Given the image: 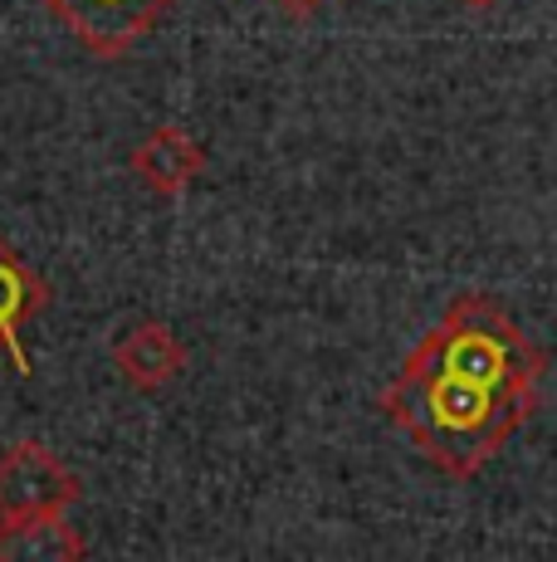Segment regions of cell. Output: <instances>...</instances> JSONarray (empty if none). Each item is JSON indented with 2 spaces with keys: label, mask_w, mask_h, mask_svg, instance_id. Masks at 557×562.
Listing matches in <instances>:
<instances>
[{
  "label": "cell",
  "mask_w": 557,
  "mask_h": 562,
  "mask_svg": "<svg viewBox=\"0 0 557 562\" xmlns=\"http://www.w3.org/2000/svg\"><path fill=\"white\" fill-rule=\"evenodd\" d=\"M79 40L93 59H127L157 25L177 10V0H35Z\"/></svg>",
  "instance_id": "cell-3"
},
{
  "label": "cell",
  "mask_w": 557,
  "mask_h": 562,
  "mask_svg": "<svg viewBox=\"0 0 557 562\" xmlns=\"http://www.w3.org/2000/svg\"><path fill=\"white\" fill-rule=\"evenodd\" d=\"M83 553L89 543L64 514L0 518V562H79Z\"/></svg>",
  "instance_id": "cell-8"
},
{
  "label": "cell",
  "mask_w": 557,
  "mask_h": 562,
  "mask_svg": "<svg viewBox=\"0 0 557 562\" xmlns=\"http://www.w3.org/2000/svg\"><path fill=\"white\" fill-rule=\"evenodd\" d=\"M206 143L196 133H186L181 123H157L143 143L127 153V171L137 177V187L152 191L157 201H177L191 181L206 171Z\"/></svg>",
  "instance_id": "cell-6"
},
{
  "label": "cell",
  "mask_w": 557,
  "mask_h": 562,
  "mask_svg": "<svg viewBox=\"0 0 557 562\" xmlns=\"http://www.w3.org/2000/svg\"><path fill=\"white\" fill-rule=\"evenodd\" d=\"M83 499V480L45 440H15L0 456V518L69 514Z\"/></svg>",
  "instance_id": "cell-4"
},
{
  "label": "cell",
  "mask_w": 557,
  "mask_h": 562,
  "mask_svg": "<svg viewBox=\"0 0 557 562\" xmlns=\"http://www.w3.org/2000/svg\"><path fill=\"white\" fill-rule=\"evenodd\" d=\"M455 5H465V10H499L503 0H455Z\"/></svg>",
  "instance_id": "cell-10"
},
{
  "label": "cell",
  "mask_w": 557,
  "mask_h": 562,
  "mask_svg": "<svg viewBox=\"0 0 557 562\" xmlns=\"http://www.w3.org/2000/svg\"><path fill=\"white\" fill-rule=\"evenodd\" d=\"M411 358L441 367L459 382L485 386V392L528 396V402H538V382L548 372V352L485 289H459L445 304L441 323L411 348Z\"/></svg>",
  "instance_id": "cell-2"
},
{
  "label": "cell",
  "mask_w": 557,
  "mask_h": 562,
  "mask_svg": "<svg viewBox=\"0 0 557 562\" xmlns=\"http://www.w3.org/2000/svg\"><path fill=\"white\" fill-rule=\"evenodd\" d=\"M284 15H294V20H308V15H318V10L328 5V0H274Z\"/></svg>",
  "instance_id": "cell-9"
},
{
  "label": "cell",
  "mask_w": 557,
  "mask_h": 562,
  "mask_svg": "<svg viewBox=\"0 0 557 562\" xmlns=\"http://www.w3.org/2000/svg\"><path fill=\"white\" fill-rule=\"evenodd\" d=\"M533 411L538 402L528 396L485 392V386L459 382L411 352L382 386V416L450 480H475L509 446L513 430L528 426Z\"/></svg>",
  "instance_id": "cell-1"
},
{
  "label": "cell",
  "mask_w": 557,
  "mask_h": 562,
  "mask_svg": "<svg viewBox=\"0 0 557 562\" xmlns=\"http://www.w3.org/2000/svg\"><path fill=\"white\" fill-rule=\"evenodd\" d=\"M55 304V284L30 259L0 235V352L10 358L20 376H30V352H25V328Z\"/></svg>",
  "instance_id": "cell-7"
},
{
  "label": "cell",
  "mask_w": 557,
  "mask_h": 562,
  "mask_svg": "<svg viewBox=\"0 0 557 562\" xmlns=\"http://www.w3.org/2000/svg\"><path fill=\"white\" fill-rule=\"evenodd\" d=\"M109 362L133 392L157 396L167 386H177L181 372H186V342L162 318H137L127 328H117V338L109 342Z\"/></svg>",
  "instance_id": "cell-5"
}]
</instances>
